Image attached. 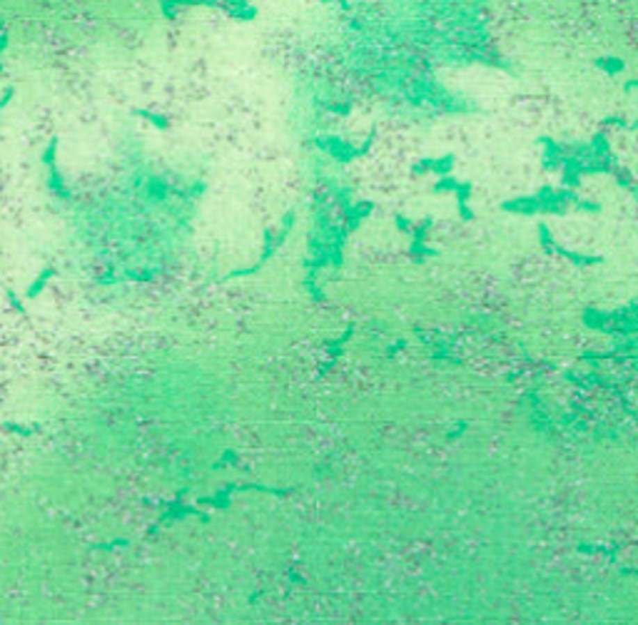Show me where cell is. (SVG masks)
Segmentation results:
<instances>
[{"mask_svg": "<svg viewBox=\"0 0 638 625\" xmlns=\"http://www.w3.org/2000/svg\"><path fill=\"white\" fill-rule=\"evenodd\" d=\"M317 145H322L329 155L337 157V160H342V162L352 160V157L359 155V149H354V147H349V145L340 143L337 137H324V140H317Z\"/></svg>", "mask_w": 638, "mask_h": 625, "instance_id": "cell-1", "label": "cell"}, {"mask_svg": "<svg viewBox=\"0 0 638 625\" xmlns=\"http://www.w3.org/2000/svg\"><path fill=\"white\" fill-rule=\"evenodd\" d=\"M504 209H507V212H516V215H536L539 202H536V197H521V200L504 202Z\"/></svg>", "mask_w": 638, "mask_h": 625, "instance_id": "cell-2", "label": "cell"}, {"mask_svg": "<svg viewBox=\"0 0 638 625\" xmlns=\"http://www.w3.org/2000/svg\"><path fill=\"white\" fill-rule=\"evenodd\" d=\"M452 165H454V157L447 155L444 160H424V162H417V165H414V170H417V172H422V174H424V170H434L436 174H449V172H452Z\"/></svg>", "mask_w": 638, "mask_h": 625, "instance_id": "cell-3", "label": "cell"}, {"mask_svg": "<svg viewBox=\"0 0 638 625\" xmlns=\"http://www.w3.org/2000/svg\"><path fill=\"white\" fill-rule=\"evenodd\" d=\"M584 322L589 324L591 329H603V327H606V322H611V314H603V311L589 309V311H584Z\"/></svg>", "mask_w": 638, "mask_h": 625, "instance_id": "cell-4", "label": "cell"}, {"mask_svg": "<svg viewBox=\"0 0 638 625\" xmlns=\"http://www.w3.org/2000/svg\"><path fill=\"white\" fill-rule=\"evenodd\" d=\"M147 195L152 200H167V187L160 177H150V185H147Z\"/></svg>", "mask_w": 638, "mask_h": 625, "instance_id": "cell-5", "label": "cell"}, {"mask_svg": "<svg viewBox=\"0 0 638 625\" xmlns=\"http://www.w3.org/2000/svg\"><path fill=\"white\" fill-rule=\"evenodd\" d=\"M397 225H399L401 229H406V227H409V222H406V217H397Z\"/></svg>", "mask_w": 638, "mask_h": 625, "instance_id": "cell-6", "label": "cell"}]
</instances>
